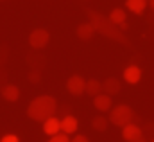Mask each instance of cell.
I'll return each mask as SVG.
<instances>
[{"label":"cell","instance_id":"obj_1","mask_svg":"<svg viewBox=\"0 0 154 142\" xmlns=\"http://www.w3.org/2000/svg\"><path fill=\"white\" fill-rule=\"evenodd\" d=\"M86 15H88L90 22H91V25L95 27L97 33H100L102 36L109 38V40H115V41H120V43H127V38L124 36L122 29L118 25H115L109 18H106L104 15H100L97 11H91V9H88Z\"/></svg>","mask_w":154,"mask_h":142},{"label":"cell","instance_id":"obj_2","mask_svg":"<svg viewBox=\"0 0 154 142\" xmlns=\"http://www.w3.org/2000/svg\"><path fill=\"white\" fill-rule=\"evenodd\" d=\"M56 110H57V103L54 97L50 95H39L36 97L29 108H27V117L36 121V122H43L45 119L56 115Z\"/></svg>","mask_w":154,"mask_h":142},{"label":"cell","instance_id":"obj_3","mask_svg":"<svg viewBox=\"0 0 154 142\" xmlns=\"http://www.w3.org/2000/svg\"><path fill=\"white\" fill-rule=\"evenodd\" d=\"M133 119H134V111L127 105H118L109 113V122L113 126H118V128H124L125 124L133 122Z\"/></svg>","mask_w":154,"mask_h":142},{"label":"cell","instance_id":"obj_4","mask_svg":"<svg viewBox=\"0 0 154 142\" xmlns=\"http://www.w3.org/2000/svg\"><path fill=\"white\" fill-rule=\"evenodd\" d=\"M48 40H50V34L48 31L45 29H34L31 34H29V45L36 50H41L48 45Z\"/></svg>","mask_w":154,"mask_h":142},{"label":"cell","instance_id":"obj_5","mask_svg":"<svg viewBox=\"0 0 154 142\" xmlns=\"http://www.w3.org/2000/svg\"><path fill=\"white\" fill-rule=\"evenodd\" d=\"M84 88H86V81H84L81 76H72V77L66 81V90H68L72 95H81V94H84Z\"/></svg>","mask_w":154,"mask_h":142},{"label":"cell","instance_id":"obj_6","mask_svg":"<svg viewBox=\"0 0 154 142\" xmlns=\"http://www.w3.org/2000/svg\"><path fill=\"white\" fill-rule=\"evenodd\" d=\"M142 133H143L142 128L136 126V124H133V122H129V124H125L122 128V137H124L125 142H133V140H136V139H140V137H143Z\"/></svg>","mask_w":154,"mask_h":142},{"label":"cell","instance_id":"obj_7","mask_svg":"<svg viewBox=\"0 0 154 142\" xmlns=\"http://www.w3.org/2000/svg\"><path fill=\"white\" fill-rule=\"evenodd\" d=\"M43 131H45L48 137H52V135L59 133V131H61V121H59V119H56V115H52V117L45 119V121H43Z\"/></svg>","mask_w":154,"mask_h":142},{"label":"cell","instance_id":"obj_8","mask_svg":"<svg viewBox=\"0 0 154 142\" xmlns=\"http://www.w3.org/2000/svg\"><path fill=\"white\" fill-rule=\"evenodd\" d=\"M124 79H125V83H129V85L140 83V79H142V70H140V67L129 65V67L124 70Z\"/></svg>","mask_w":154,"mask_h":142},{"label":"cell","instance_id":"obj_9","mask_svg":"<svg viewBox=\"0 0 154 142\" xmlns=\"http://www.w3.org/2000/svg\"><path fill=\"white\" fill-rule=\"evenodd\" d=\"M77 128H79V122H77V119L74 115H65V117L61 119V131H63V133L72 135V133L77 131Z\"/></svg>","mask_w":154,"mask_h":142},{"label":"cell","instance_id":"obj_10","mask_svg":"<svg viewBox=\"0 0 154 142\" xmlns=\"http://www.w3.org/2000/svg\"><path fill=\"white\" fill-rule=\"evenodd\" d=\"M0 95H2L5 101L14 103V101H18V97H20V90H18V86H14V85H4V86L0 88Z\"/></svg>","mask_w":154,"mask_h":142},{"label":"cell","instance_id":"obj_11","mask_svg":"<svg viewBox=\"0 0 154 142\" xmlns=\"http://www.w3.org/2000/svg\"><path fill=\"white\" fill-rule=\"evenodd\" d=\"M93 106L99 111H108L111 110V95L109 94H99L93 97Z\"/></svg>","mask_w":154,"mask_h":142},{"label":"cell","instance_id":"obj_12","mask_svg":"<svg viewBox=\"0 0 154 142\" xmlns=\"http://www.w3.org/2000/svg\"><path fill=\"white\" fill-rule=\"evenodd\" d=\"M115 25H118L122 31H125L127 29V24H125V11L124 9H120V7H116V9H113L111 13H109V16H108Z\"/></svg>","mask_w":154,"mask_h":142},{"label":"cell","instance_id":"obj_13","mask_svg":"<svg viewBox=\"0 0 154 142\" xmlns=\"http://www.w3.org/2000/svg\"><path fill=\"white\" fill-rule=\"evenodd\" d=\"M95 33H97V31H95V27L91 25V22H88V24H81V25L77 27V36H79V40H82V41L91 40Z\"/></svg>","mask_w":154,"mask_h":142},{"label":"cell","instance_id":"obj_14","mask_svg":"<svg viewBox=\"0 0 154 142\" xmlns=\"http://www.w3.org/2000/svg\"><path fill=\"white\" fill-rule=\"evenodd\" d=\"M149 5V0H125V7L134 13V15H142Z\"/></svg>","mask_w":154,"mask_h":142},{"label":"cell","instance_id":"obj_15","mask_svg":"<svg viewBox=\"0 0 154 142\" xmlns=\"http://www.w3.org/2000/svg\"><path fill=\"white\" fill-rule=\"evenodd\" d=\"M102 90H104L106 94H109V95H116V94L122 90L120 81H118V79H115V77H108V79L102 83Z\"/></svg>","mask_w":154,"mask_h":142},{"label":"cell","instance_id":"obj_16","mask_svg":"<svg viewBox=\"0 0 154 142\" xmlns=\"http://www.w3.org/2000/svg\"><path fill=\"white\" fill-rule=\"evenodd\" d=\"M84 92H86L88 95L95 97V95H99V94L102 92V83H99L97 79H90V81H86V88H84Z\"/></svg>","mask_w":154,"mask_h":142},{"label":"cell","instance_id":"obj_17","mask_svg":"<svg viewBox=\"0 0 154 142\" xmlns=\"http://www.w3.org/2000/svg\"><path fill=\"white\" fill-rule=\"evenodd\" d=\"M108 124H109V119H106V117H102V115H97V117H93V121H91V128H93L95 131H106V130H108Z\"/></svg>","mask_w":154,"mask_h":142},{"label":"cell","instance_id":"obj_18","mask_svg":"<svg viewBox=\"0 0 154 142\" xmlns=\"http://www.w3.org/2000/svg\"><path fill=\"white\" fill-rule=\"evenodd\" d=\"M48 142H70V139H68L66 133H56V135L50 137V140Z\"/></svg>","mask_w":154,"mask_h":142},{"label":"cell","instance_id":"obj_19","mask_svg":"<svg viewBox=\"0 0 154 142\" xmlns=\"http://www.w3.org/2000/svg\"><path fill=\"white\" fill-rule=\"evenodd\" d=\"M29 81H31V83H39V81H41V74H39V70L31 72V74H29Z\"/></svg>","mask_w":154,"mask_h":142},{"label":"cell","instance_id":"obj_20","mask_svg":"<svg viewBox=\"0 0 154 142\" xmlns=\"http://www.w3.org/2000/svg\"><path fill=\"white\" fill-rule=\"evenodd\" d=\"M5 58H7V47L2 45V47H0V65L5 63Z\"/></svg>","mask_w":154,"mask_h":142},{"label":"cell","instance_id":"obj_21","mask_svg":"<svg viewBox=\"0 0 154 142\" xmlns=\"http://www.w3.org/2000/svg\"><path fill=\"white\" fill-rule=\"evenodd\" d=\"M0 142H20V139L16 135H5V137H2Z\"/></svg>","mask_w":154,"mask_h":142},{"label":"cell","instance_id":"obj_22","mask_svg":"<svg viewBox=\"0 0 154 142\" xmlns=\"http://www.w3.org/2000/svg\"><path fill=\"white\" fill-rule=\"evenodd\" d=\"M70 142H88V139H86L84 135H74V139Z\"/></svg>","mask_w":154,"mask_h":142},{"label":"cell","instance_id":"obj_23","mask_svg":"<svg viewBox=\"0 0 154 142\" xmlns=\"http://www.w3.org/2000/svg\"><path fill=\"white\" fill-rule=\"evenodd\" d=\"M149 7L154 11V0H149Z\"/></svg>","mask_w":154,"mask_h":142},{"label":"cell","instance_id":"obj_24","mask_svg":"<svg viewBox=\"0 0 154 142\" xmlns=\"http://www.w3.org/2000/svg\"><path fill=\"white\" fill-rule=\"evenodd\" d=\"M133 142H147V140H145L143 137H140V139H136V140H133Z\"/></svg>","mask_w":154,"mask_h":142},{"label":"cell","instance_id":"obj_25","mask_svg":"<svg viewBox=\"0 0 154 142\" xmlns=\"http://www.w3.org/2000/svg\"><path fill=\"white\" fill-rule=\"evenodd\" d=\"M152 142H154V140H152Z\"/></svg>","mask_w":154,"mask_h":142}]
</instances>
